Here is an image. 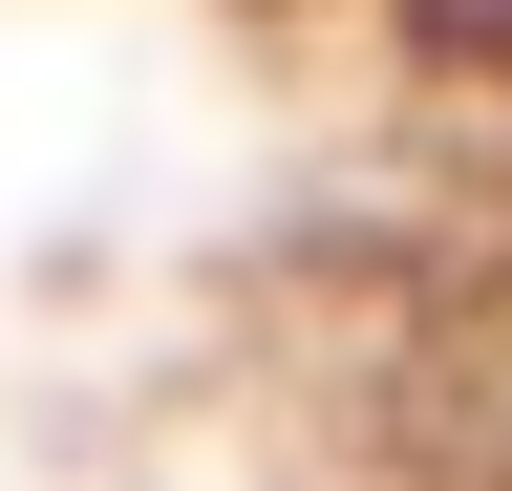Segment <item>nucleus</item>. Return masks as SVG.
I'll return each mask as SVG.
<instances>
[{"label": "nucleus", "instance_id": "1", "mask_svg": "<svg viewBox=\"0 0 512 491\" xmlns=\"http://www.w3.org/2000/svg\"><path fill=\"white\" fill-rule=\"evenodd\" d=\"M384 22H406V43H448V65H491V86H512V0H384Z\"/></svg>", "mask_w": 512, "mask_h": 491}]
</instances>
